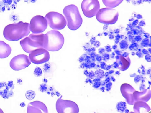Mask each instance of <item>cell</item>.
<instances>
[{
    "label": "cell",
    "mask_w": 151,
    "mask_h": 113,
    "mask_svg": "<svg viewBox=\"0 0 151 113\" xmlns=\"http://www.w3.org/2000/svg\"><path fill=\"white\" fill-rule=\"evenodd\" d=\"M34 74L35 76L39 77L41 76L42 74V71L41 68L39 67L36 68L34 71Z\"/></svg>",
    "instance_id": "obj_18"
},
{
    "label": "cell",
    "mask_w": 151,
    "mask_h": 113,
    "mask_svg": "<svg viewBox=\"0 0 151 113\" xmlns=\"http://www.w3.org/2000/svg\"><path fill=\"white\" fill-rule=\"evenodd\" d=\"M111 80L113 82H115L116 79L113 76H111L110 78Z\"/></svg>",
    "instance_id": "obj_34"
},
{
    "label": "cell",
    "mask_w": 151,
    "mask_h": 113,
    "mask_svg": "<svg viewBox=\"0 0 151 113\" xmlns=\"http://www.w3.org/2000/svg\"><path fill=\"white\" fill-rule=\"evenodd\" d=\"M140 68L142 69H145V67L143 65H141V66L140 67Z\"/></svg>",
    "instance_id": "obj_43"
},
{
    "label": "cell",
    "mask_w": 151,
    "mask_h": 113,
    "mask_svg": "<svg viewBox=\"0 0 151 113\" xmlns=\"http://www.w3.org/2000/svg\"><path fill=\"white\" fill-rule=\"evenodd\" d=\"M35 93L34 91L32 90H29L26 93V96L27 99L32 100L35 97Z\"/></svg>",
    "instance_id": "obj_16"
},
{
    "label": "cell",
    "mask_w": 151,
    "mask_h": 113,
    "mask_svg": "<svg viewBox=\"0 0 151 113\" xmlns=\"http://www.w3.org/2000/svg\"><path fill=\"white\" fill-rule=\"evenodd\" d=\"M123 0H102L104 4L107 7L113 8L119 6Z\"/></svg>",
    "instance_id": "obj_14"
},
{
    "label": "cell",
    "mask_w": 151,
    "mask_h": 113,
    "mask_svg": "<svg viewBox=\"0 0 151 113\" xmlns=\"http://www.w3.org/2000/svg\"><path fill=\"white\" fill-rule=\"evenodd\" d=\"M112 67L111 65H107L106 66L105 68V70H108L110 69Z\"/></svg>",
    "instance_id": "obj_26"
},
{
    "label": "cell",
    "mask_w": 151,
    "mask_h": 113,
    "mask_svg": "<svg viewBox=\"0 0 151 113\" xmlns=\"http://www.w3.org/2000/svg\"><path fill=\"white\" fill-rule=\"evenodd\" d=\"M89 82V83H91V84H92V81L89 79L88 80V82Z\"/></svg>",
    "instance_id": "obj_42"
},
{
    "label": "cell",
    "mask_w": 151,
    "mask_h": 113,
    "mask_svg": "<svg viewBox=\"0 0 151 113\" xmlns=\"http://www.w3.org/2000/svg\"><path fill=\"white\" fill-rule=\"evenodd\" d=\"M63 13L67 21L68 27L71 30H77L82 25L83 20L78 7L74 4L65 6Z\"/></svg>",
    "instance_id": "obj_2"
},
{
    "label": "cell",
    "mask_w": 151,
    "mask_h": 113,
    "mask_svg": "<svg viewBox=\"0 0 151 113\" xmlns=\"http://www.w3.org/2000/svg\"><path fill=\"white\" fill-rule=\"evenodd\" d=\"M94 74L100 79L104 77V72L100 69L96 70L94 72Z\"/></svg>",
    "instance_id": "obj_17"
},
{
    "label": "cell",
    "mask_w": 151,
    "mask_h": 113,
    "mask_svg": "<svg viewBox=\"0 0 151 113\" xmlns=\"http://www.w3.org/2000/svg\"><path fill=\"white\" fill-rule=\"evenodd\" d=\"M56 109L58 112H78V107L74 102L64 100L60 98L57 101Z\"/></svg>",
    "instance_id": "obj_10"
},
{
    "label": "cell",
    "mask_w": 151,
    "mask_h": 113,
    "mask_svg": "<svg viewBox=\"0 0 151 113\" xmlns=\"http://www.w3.org/2000/svg\"><path fill=\"white\" fill-rule=\"evenodd\" d=\"M150 71H151L150 69H148L147 71V73L148 74H150Z\"/></svg>",
    "instance_id": "obj_38"
},
{
    "label": "cell",
    "mask_w": 151,
    "mask_h": 113,
    "mask_svg": "<svg viewBox=\"0 0 151 113\" xmlns=\"http://www.w3.org/2000/svg\"><path fill=\"white\" fill-rule=\"evenodd\" d=\"M115 68H117L119 67V64L118 63L116 62H114L111 65Z\"/></svg>",
    "instance_id": "obj_24"
},
{
    "label": "cell",
    "mask_w": 151,
    "mask_h": 113,
    "mask_svg": "<svg viewBox=\"0 0 151 113\" xmlns=\"http://www.w3.org/2000/svg\"><path fill=\"white\" fill-rule=\"evenodd\" d=\"M48 23L45 17L36 15L31 19L29 24L30 31L32 33L38 34L44 32L47 27Z\"/></svg>",
    "instance_id": "obj_7"
},
{
    "label": "cell",
    "mask_w": 151,
    "mask_h": 113,
    "mask_svg": "<svg viewBox=\"0 0 151 113\" xmlns=\"http://www.w3.org/2000/svg\"><path fill=\"white\" fill-rule=\"evenodd\" d=\"M146 60L148 62H151L150 56L149 55H147L145 57Z\"/></svg>",
    "instance_id": "obj_25"
},
{
    "label": "cell",
    "mask_w": 151,
    "mask_h": 113,
    "mask_svg": "<svg viewBox=\"0 0 151 113\" xmlns=\"http://www.w3.org/2000/svg\"><path fill=\"white\" fill-rule=\"evenodd\" d=\"M81 8L84 15L88 18L95 16L100 9V4L98 0H83Z\"/></svg>",
    "instance_id": "obj_8"
},
{
    "label": "cell",
    "mask_w": 151,
    "mask_h": 113,
    "mask_svg": "<svg viewBox=\"0 0 151 113\" xmlns=\"http://www.w3.org/2000/svg\"><path fill=\"white\" fill-rule=\"evenodd\" d=\"M64 42V37L60 32L51 30L45 34L44 48L50 51H57L62 48Z\"/></svg>",
    "instance_id": "obj_3"
},
{
    "label": "cell",
    "mask_w": 151,
    "mask_h": 113,
    "mask_svg": "<svg viewBox=\"0 0 151 113\" xmlns=\"http://www.w3.org/2000/svg\"><path fill=\"white\" fill-rule=\"evenodd\" d=\"M88 75L90 78L93 79L94 77L95 74L94 72L92 71L88 72Z\"/></svg>",
    "instance_id": "obj_22"
},
{
    "label": "cell",
    "mask_w": 151,
    "mask_h": 113,
    "mask_svg": "<svg viewBox=\"0 0 151 113\" xmlns=\"http://www.w3.org/2000/svg\"><path fill=\"white\" fill-rule=\"evenodd\" d=\"M115 74L116 75H119L120 74V73L119 71H117L115 72Z\"/></svg>",
    "instance_id": "obj_37"
},
{
    "label": "cell",
    "mask_w": 151,
    "mask_h": 113,
    "mask_svg": "<svg viewBox=\"0 0 151 113\" xmlns=\"http://www.w3.org/2000/svg\"><path fill=\"white\" fill-rule=\"evenodd\" d=\"M118 15V12L116 10L108 7L99 9L96 16V19L100 23L112 24L117 21Z\"/></svg>",
    "instance_id": "obj_5"
},
{
    "label": "cell",
    "mask_w": 151,
    "mask_h": 113,
    "mask_svg": "<svg viewBox=\"0 0 151 113\" xmlns=\"http://www.w3.org/2000/svg\"><path fill=\"white\" fill-rule=\"evenodd\" d=\"M45 17L49 26L55 30L62 29L66 25L67 22L65 17L57 12H50L46 15Z\"/></svg>",
    "instance_id": "obj_6"
},
{
    "label": "cell",
    "mask_w": 151,
    "mask_h": 113,
    "mask_svg": "<svg viewBox=\"0 0 151 113\" xmlns=\"http://www.w3.org/2000/svg\"><path fill=\"white\" fill-rule=\"evenodd\" d=\"M136 75V74L134 73L133 74H132V75H130V76L131 77H135Z\"/></svg>",
    "instance_id": "obj_39"
},
{
    "label": "cell",
    "mask_w": 151,
    "mask_h": 113,
    "mask_svg": "<svg viewBox=\"0 0 151 113\" xmlns=\"http://www.w3.org/2000/svg\"><path fill=\"white\" fill-rule=\"evenodd\" d=\"M101 85H102V86H104V85H105L106 84V82H105V81H103L101 82Z\"/></svg>",
    "instance_id": "obj_35"
},
{
    "label": "cell",
    "mask_w": 151,
    "mask_h": 113,
    "mask_svg": "<svg viewBox=\"0 0 151 113\" xmlns=\"http://www.w3.org/2000/svg\"><path fill=\"white\" fill-rule=\"evenodd\" d=\"M4 2L6 3H7L9 4H10L12 3V0H4Z\"/></svg>",
    "instance_id": "obj_30"
},
{
    "label": "cell",
    "mask_w": 151,
    "mask_h": 113,
    "mask_svg": "<svg viewBox=\"0 0 151 113\" xmlns=\"http://www.w3.org/2000/svg\"><path fill=\"white\" fill-rule=\"evenodd\" d=\"M124 112H126V113H127V112H129V110L128 109H125V110H124Z\"/></svg>",
    "instance_id": "obj_44"
},
{
    "label": "cell",
    "mask_w": 151,
    "mask_h": 113,
    "mask_svg": "<svg viewBox=\"0 0 151 113\" xmlns=\"http://www.w3.org/2000/svg\"><path fill=\"white\" fill-rule=\"evenodd\" d=\"M141 73L142 75H145L146 74V72L145 69H142V71H141Z\"/></svg>",
    "instance_id": "obj_32"
},
{
    "label": "cell",
    "mask_w": 151,
    "mask_h": 113,
    "mask_svg": "<svg viewBox=\"0 0 151 113\" xmlns=\"http://www.w3.org/2000/svg\"><path fill=\"white\" fill-rule=\"evenodd\" d=\"M142 76L139 75H136L134 78V81L136 83H137L140 81Z\"/></svg>",
    "instance_id": "obj_21"
},
{
    "label": "cell",
    "mask_w": 151,
    "mask_h": 113,
    "mask_svg": "<svg viewBox=\"0 0 151 113\" xmlns=\"http://www.w3.org/2000/svg\"><path fill=\"white\" fill-rule=\"evenodd\" d=\"M27 112H37L38 111L42 110L46 112L47 111L46 106L42 102L39 101H35L30 102L27 108Z\"/></svg>",
    "instance_id": "obj_12"
},
{
    "label": "cell",
    "mask_w": 151,
    "mask_h": 113,
    "mask_svg": "<svg viewBox=\"0 0 151 113\" xmlns=\"http://www.w3.org/2000/svg\"><path fill=\"white\" fill-rule=\"evenodd\" d=\"M100 81L101 79L99 77L94 79L93 80L94 82H100Z\"/></svg>",
    "instance_id": "obj_29"
},
{
    "label": "cell",
    "mask_w": 151,
    "mask_h": 113,
    "mask_svg": "<svg viewBox=\"0 0 151 113\" xmlns=\"http://www.w3.org/2000/svg\"><path fill=\"white\" fill-rule=\"evenodd\" d=\"M31 64L29 57L26 55L20 54L14 57L10 62V66L15 71H19L28 67Z\"/></svg>",
    "instance_id": "obj_11"
},
{
    "label": "cell",
    "mask_w": 151,
    "mask_h": 113,
    "mask_svg": "<svg viewBox=\"0 0 151 113\" xmlns=\"http://www.w3.org/2000/svg\"><path fill=\"white\" fill-rule=\"evenodd\" d=\"M29 57L30 61L34 64H40L49 60L50 54L47 50L43 48H40L32 51Z\"/></svg>",
    "instance_id": "obj_9"
},
{
    "label": "cell",
    "mask_w": 151,
    "mask_h": 113,
    "mask_svg": "<svg viewBox=\"0 0 151 113\" xmlns=\"http://www.w3.org/2000/svg\"><path fill=\"white\" fill-rule=\"evenodd\" d=\"M96 66L98 68L100 67V66L99 65H97Z\"/></svg>",
    "instance_id": "obj_47"
},
{
    "label": "cell",
    "mask_w": 151,
    "mask_h": 113,
    "mask_svg": "<svg viewBox=\"0 0 151 113\" xmlns=\"http://www.w3.org/2000/svg\"><path fill=\"white\" fill-rule=\"evenodd\" d=\"M45 34H31L20 41V44L26 52L30 53L33 50L40 48H44Z\"/></svg>",
    "instance_id": "obj_4"
},
{
    "label": "cell",
    "mask_w": 151,
    "mask_h": 113,
    "mask_svg": "<svg viewBox=\"0 0 151 113\" xmlns=\"http://www.w3.org/2000/svg\"><path fill=\"white\" fill-rule=\"evenodd\" d=\"M100 89L102 92H104L105 89V88L104 86H102L100 88Z\"/></svg>",
    "instance_id": "obj_31"
},
{
    "label": "cell",
    "mask_w": 151,
    "mask_h": 113,
    "mask_svg": "<svg viewBox=\"0 0 151 113\" xmlns=\"http://www.w3.org/2000/svg\"><path fill=\"white\" fill-rule=\"evenodd\" d=\"M0 112H3V111H2V110L0 109Z\"/></svg>",
    "instance_id": "obj_48"
},
{
    "label": "cell",
    "mask_w": 151,
    "mask_h": 113,
    "mask_svg": "<svg viewBox=\"0 0 151 113\" xmlns=\"http://www.w3.org/2000/svg\"><path fill=\"white\" fill-rule=\"evenodd\" d=\"M138 72L139 73H141V71L139 69H138Z\"/></svg>",
    "instance_id": "obj_45"
},
{
    "label": "cell",
    "mask_w": 151,
    "mask_h": 113,
    "mask_svg": "<svg viewBox=\"0 0 151 113\" xmlns=\"http://www.w3.org/2000/svg\"><path fill=\"white\" fill-rule=\"evenodd\" d=\"M30 31L29 24L20 21L6 26L4 29L3 34L8 41H16L27 36Z\"/></svg>",
    "instance_id": "obj_1"
},
{
    "label": "cell",
    "mask_w": 151,
    "mask_h": 113,
    "mask_svg": "<svg viewBox=\"0 0 151 113\" xmlns=\"http://www.w3.org/2000/svg\"><path fill=\"white\" fill-rule=\"evenodd\" d=\"M111 80L110 78L109 77H107L105 79V81L107 83L108 82L110 81Z\"/></svg>",
    "instance_id": "obj_28"
},
{
    "label": "cell",
    "mask_w": 151,
    "mask_h": 113,
    "mask_svg": "<svg viewBox=\"0 0 151 113\" xmlns=\"http://www.w3.org/2000/svg\"><path fill=\"white\" fill-rule=\"evenodd\" d=\"M114 72V70H110L108 72L110 74H113Z\"/></svg>",
    "instance_id": "obj_36"
},
{
    "label": "cell",
    "mask_w": 151,
    "mask_h": 113,
    "mask_svg": "<svg viewBox=\"0 0 151 113\" xmlns=\"http://www.w3.org/2000/svg\"><path fill=\"white\" fill-rule=\"evenodd\" d=\"M148 82V84H149L150 85V84H151V82H150V81H149Z\"/></svg>",
    "instance_id": "obj_46"
},
{
    "label": "cell",
    "mask_w": 151,
    "mask_h": 113,
    "mask_svg": "<svg viewBox=\"0 0 151 113\" xmlns=\"http://www.w3.org/2000/svg\"><path fill=\"white\" fill-rule=\"evenodd\" d=\"M109 74L108 72H106L104 73V76H105L106 77H107L108 76Z\"/></svg>",
    "instance_id": "obj_33"
},
{
    "label": "cell",
    "mask_w": 151,
    "mask_h": 113,
    "mask_svg": "<svg viewBox=\"0 0 151 113\" xmlns=\"http://www.w3.org/2000/svg\"><path fill=\"white\" fill-rule=\"evenodd\" d=\"M106 66V64L105 62H101L100 63V66L101 69L105 70Z\"/></svg>",
    "instance_id": "obj_23"
},
{
    "label": "cell",
    "mask_w": 151,
    "mask_h": 113,
    "mask_svg": "<svg viewBox=\"0 0 151 113\" xmlns=\"http://www.w3.org/2000/svg\"><path fill=\"white\" fill-rule=\"evenodd\" d=\"M84 74L86 75H88V72L87 70H85L84 72Z\"/></svg>",
    "instance_id": "obj_41"
},
{
    "label": "cell",
    "mask_w": 151,
    "mask_h": 113,
    "mask_svg": "<svg viewBox=\"0 0 151 113\" xmlns=\"http://www.w3.org/2000/svg\"><path fill=\"white\" fill-rule=\"evenodd\" d=\"M101 85V82H95L93 83V86L95 88H98Z\"/></svg>",
    "instance_id": "obj_20"
},
{
    "label": "cell",
    "mask_w": 151,
    "mask_h": 113,
    "mask_svg": "<svg viewBox=\"0 0 151 113\" xmlns=\"http://www.w3.org/2000/svg\"><path fill=\"white\" fill-rule=\"evenodd\" d=\"M112 84V83L110 81L106 84L105 87L106 90L107 91H109L111 89Z\"/></svg>",
    "instance_id": "obj_19"
},
{
    "label": "cell",
    "mask_w": 151,
    "mask_h": 113,
    "mask_svg": "<svg viewBox=\"0 0 151 113\" xmlns=\"http://www.w3.org/2000/svg\"><path fill=\"white\" fill-rule=\"evenodd\" d=\"M119 65L122 66V63L121 61H119L118 63Z\"/></svg>",
    "instance_id": "obj_40"
},
{
    "label": "cell",
    "mask_w": 151,
    "mask_h": 113,
    "mask_svg": "<svg viewBox=\"0 0 151 113\" xmlns=\"http://www.w3.org/2000/svg\"><path fill=\"white\" fill-rule=\"evenodd\" d=\"M126 108V104L123 101L118 102L116 105V109L117 111L120 112H123Z\"/></svg>",
    "instance_id": "obj_15"
},
{
    "label": "cell",
    "mask_w": 151,
    "mask_h": 113,
    "mask_svg": "<svg viewBox=\"0 0 151 113\" xmlns=\"http://www.w3.org/2000/svg\"><path fill=\"white\" fill-rule=\"evenodd\" d=\"M96 66V64L94 62H92L90 64V68H94Z\"/></svg>",
    "instance_id": "obj_27"
},
{
    "label": "cell",
    "mask_w": 151,
    "mask_h": 113,
    "mask_svg": "<svg viewBox=\"0 0 151 113\" xmlns=\"http://www.w3.org/2000/svg\"><path fill=\"white\" fill-rule=\"evenodd\" d=\"M11 51L10 46L4 41H0V58L7 57L10 55Z\"/></svg>",
    "instance_id": "obj_13"
}]
</instances>
